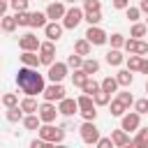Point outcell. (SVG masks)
Wrapping results in <instances>:
<instances>
[{
    "mask_svg": "<svg viewBox=\"0 0 148 148\" xmlns=\"http://www.w3.org/2000/svg\"><path fill=\"white\" fill-rule=\"evenodd\" d=\"M21 109H23V113H37V102H35V97L32 95H28L25 99H21Z\"/></svg>",
    "mask_w": 148,
    "mask_h": 148,
    "instance_id": "27",
    "label": "cell"
},
{
    "mask_svg": "<svg viewBox=\"0 0 148 148\" xmlns=\"http://www.w3.org/2000/svg\"><path fill=\"white\" fill-rule=\"evenodd\" d=\"M99 88H102V86H99V83H97V81H95L92 76H88V81L83 83V88H81V90H83L86 95H95V92H97Z\"/></svg>",
    "mask_w": 148,
    "mask_h": 148,
    "instance_id": "34",
    "label": "cell"
},
{
    "mask_svg": "<svg viewBox=\"0 0 148 148\" xmlns=\"http://www.w3.org/2000/svg\"><path fill=\"white\" fill-rule=\"evenodd\" d=\"M139 72H143V74H148V60H146V58L141 60V69H139Z\"/></svg>",
    "mask_w": 148,
    "mask_h": 148,
    "instance_id": "50",
    "label": "cell"
},
{
    "mask_svg": "<svg viewBox=\"0 0 148 148\" xmlns=\"http://www.w3.org/2000/svg\"><path fill=\"white\" fill-rule=\"evenodd\" d=\"M49 81H53V83H60L65 76H67V62H51L49 65Z\"/></svg>",
    "mask_w": 148,
    "mask_h": 148,
    "instance_id": "7",
    "label": "cell"
},
{
    "mask_svg": "<svg viewBox=\"0 0 148 148\" xmlns=\"http://www.w3.org/2000/svg\"><path fill=\"white\" fill-rule=\"evenodd\" d=\"M83 5H86V9H83V12H95V9H102V2H99V0H86Z\"/></svg>",
    "mask_w": 148,
    "mask_h": 148,
    "instance_id": "45",
    "label": "cell"
},
{
    "mask_svg": "<svg viewBox=\"0 0 148 148\" xmlns=\"http://www.w3.org/2000/svg\"><path fill=\"white\" fill-rule=\"evenodd\" d=\"M37 113H39L42 123H53V120H56V116H58L60 111L53 106V102H44V104L37 109Z\"/></svg>",
    "mask_w": 148,
    "mask_h": 148,
    "instance_id": "10",
    "label": "cell"
},
{
    "mask_svg": "<svg viewBox=\"0 0 148 148\" xmlns=\"http://www.w3.org/2000/svg\"><path fill=\"white\" fill-rule=\"evenodd\" d=\"M83 2H86V0H83Z\"/></svg>",
    "mask_w": 148,
    "mask_h": 148,
    "instance_id": "56",
    "label": "cell"
},
{
    "mask_svg": "<svg viewBox=\"0 0 148 148\" xmlns=\"http://www.w3.org/2000/svg\"><path fill=\"white\" fill-rule=\"evenodd\" d=\"M90 46H92V44H90V42H88L86 37H83V39H76V42H74V51H76L79 56H90Z\"/></svg>",
    "mask_w": 148,
    "mask_h": 148,
    "instance_id": "26",
    "label": "cell"
},
{
    "mask_svg": "<svg viewBox=\"0 0 148 148\" xmlns=\"http://www.w3.org/2000/svg\"><path fill=\"white\" fill-rule=\"evenodd\" d=\"M125 14H127V18H130V21H139L141 9H139V7H127V9H125Z\"/></svg>",
    "mask_w": 148,
    "mask_h": 148,
    "instance_id": "44",
    "label": "cell"
},
{
    "mask_svg": "<svg viewBox=\"0 0 148 148\" xmlns=\"http://www.w3.org/2000/svg\"><path fill=\"white\" fill-rule=\"evenodd\" d=\"M42 95H44L46 102H60L65 97V88H62V83H53L51 81V86H46Z\"/></svg>",
    "mask_w": 148,
    "mask_h": 148,
    "instance_id": "8",
    "label": "cell"
},
{
    "mask_svg": "<svg viewBox=\"0 0 148 148\" xmlns=\"http://www.w3.org/2000/svg\"><path fill=\"white\" fill-rule=\"evenodd\" d=\"M134 111H139V113H148V97L136 99V102H134Z\"/></svg>",
    "mask_w": 148,
    "mask_h": 148,
    "instance_id": "42",
    "label": "cell"
},
{
    "mask_svg": "<svg viewBox=\"0 0 148 148\" xmlns=\"http://www.w3.org/2000/svg\"><path fill=\"white\" fill-rule=\"evenodd\" d=\"M79 134H81V141L83 143H97V139H99V130H97V125H95V120H86L81 127H79Z\"/></svg>",
    "mask_w": 148,
    "mask_h": 148,
    "instance_id": "3",
    "label": "cell"
},
{
    "mask_svg": "<svg viewBox=\"0 0 148 148\" xmlns=\"http://www.w3.org/2000/svg\"><path fill=\"white\" fill-rule=\"evenodd\" d=\"M146 32H148V25H146V23H134V25H132V30H130V37L141 39Z\"/></svg>",
    "mask_w": 148,
    "mask_h": 148,
    "instance_id": "32",
    "label": "cell"
},
{
    "mask_svg": "<svg viewBox=\"0 0 148 148\" xmlns=\"http://www.w3.org/2000/svg\"><path fill=\"white\" fill-rule=\"evenodd\" d=\"M65 2H76V0H65Z\"/></svg>",
    "mask_w": 148,
    "mask_h": 148,
    "instance_id": "52",
    "label": "cell"
},
{
    "mask_svg": "<svg viewBox=\"0 0 148 148\" xmlns=\"http://www.w3.org/2000/svg\"><path fill=\"white\" fill-rule=\"evenodd\" d=\"M65 2H49V7H46V16L51 18V21H58V18H62L65 16Z\"/></svg>",
    "mask_w": 148,
    "mask_h": 148,
    "instance_id": "16",
    "label": "cell"
},
{
    "mask_svg": "<svg viewBox=\"0 0 148 148\" xmlns=\"http://www.w3.org/2000/svg\"><path fill=\"white\" fill-rule=\"evenodd\" d=\"M106 62L113 65V67H120V65L125 62V56L120 53V49H111V51L106 53Z\"/></svg>",
    "mask_w": 148,
    "mask_h": 148,
    "instance_id": "18",
    "label": "cell"
},
{
    "mask_svg": "<svg viewBox=\"0 0 148 148\" xmlns=\"http://www.w3.org/2000/svg\"><path fill=\"white\" fill-rule=\"evenodd\" d=\"M146 25H148V18H146Z\"/></svg>",
    "mask_w": 148,
    "mask_h": 148,
    "instance_id": "54",
    "label": "cell"
},
{
    "mask_svg": "<svg viewBox=\"0 0 148 148\" xmlns=\"http://www.w3.org/2000/svg\"><path fill=\"white\" fill-rule=\"evenodd\" d=\"M76 102H79V111H86V109H92V106H95L92 95H86V92H83V95H81Z\"/></svg>",
    "mask_w": 148,
    "mask_h": 148,
    "instance_id": "35",
    "label": "cell"
},
{
    "mask_svg": "<svg viewBox=\"0 0 148 148\" xmlns=\"http://www.w3.org/2000/svg\"><path fill=\"white\" fill-rule=\"evenodd\" d=\"M16 86L25 92V95H42L44 92V76L37 72V67H28V65H23V67H18V72H16Z\"/></svg>",
    "mask_w": 148,
    "mask_h": 148,
    "instance_id": "1",
    "label": "cell"
},
{
    "mask_svg": "<svg viewBox=\"0 0 148 148\" xmlns=\"http://www.w3.org/2000/svg\"><path fill=\"white\" fill-rule=\"evenodd\" d=\"M39 136L49 143H62L65 141V130L62 127H53L51 123H44L39 125Z\"/></svg>",
    "mask_w": 148,
    "mask_h": 148,
    "instance_id": "2",
    "label": "cell"
},
{
    "mask_svg": "<svg viewBox=\"0 0 148 148\" xmlns=\"http://www.w3.org/2000/svg\"><path fill=\"white\" fill-rule=\"evenodd\" d=\"M125 51H127V53H139V56H143V53H148V44L141 42V39L130 37V39H125Z\"/></svg>",
    "mask_w": 148,
    "mask_h": 148,
    "instance_id": "12",
    "label": "cell"
},
{
    "mask_svg": "<svg viewBox=\"0 0 148 148\" xmlns=\"http://www.w3.org/2000/svg\"><path fill=\"white\" fill-rule=\"evenodd\" d=\"M86 39H88L90 44H95V46H102V44H106L109 35H106L99 25H90V28L86 30Z\"/></svg>",
    "mask_w": 148,
    "mask_h": 148,
    "instance_id": "6",
    "label": "cell"
},
{
    "mask_svg": "<svg viewBox=\"0 0 148 148\" xmlns=\"http://www.w3.org/2000/svg\"><path fill=\"white\" fill-rule=\"evenodd\" d=\"M7 120H9V123H18V120H23V109H21V104H16V106H7Z\"/></svg>",
    "mask_w": 148,
    "mask_h": 148,
    "instance_id": "25",
    "label": "cell"
},
{
    "mask_svg": "<svg viewBox=\"0 0 148 148\" xmlns=\"http://www.w3.org/2000/svg\"><path fill=\"white\" fill-rule=\"evenodd\" d=\"M21 62H23V65H28V67H37V65H42V60H39L37 51H23Z\"/></svg>",
    "mask_w": 148,
    "mask_h": 148,
    "instance_id": "17",
    "label": "cell"
},
{
    "mask_svg": "<svg viewBox=\"0 0 148 148\" xmlns=\"http://www.w3.org/2000/svg\"><path fill=\"white\" fill-rule=\"evenodd\" d=\"M102 90H106V92H116L118 90V79L116 76H106V79H102Z\"/></svg>",
    "mask_w": 148,
    "mask_h": 148,
    "instance_id": "31",
    "label": "cell"
},
{
    "mask_svg": "<svg viewBox=\"0 0 148 148\" xmlns=\"http://www.w3.org/2000/svg\"><path fill=\"white\" fill-rule=\"evenodd\" d=\"M113 7L116 9H127L130 7V0H113Z\"/></svg>",
    "mask_w": 148,
    "mask_h": 148,
    "instance_id": "48",
    "label": "cell"
},
{
    "mask_svg": "<svg viewBox=\"0 0 148 148\" xmlns=\"http://www.w3.org/2000/svg\"><path fill=\"white\" fill-rule=\"evenodd\" d=\"M9 7L14 12H25L28 9V0H9Z\"/></svg>",
    "mask_w": 148,
    "mask_h": 148,
    "instance_id": "41",
    "label": "cell"
},
{
    "mask_svg": "<svg viewBox=\"0 0 148 148\" xmlns=\"http://www.w3.org/2000/svg\"><path fill=\"white\" fill-rule=\"evenodd\" d=\"M120 118H123V120H120V127H123L125 132H136V130H139V125H141V113H139V111L123 113Z\"/></svg>",
    "mask_w": 148,
    "mask_h": 148,
    "instance_id": "5",
    "label": "cell"
},
{
    "mask_svg": "<svg viewBox=\"0 0 148 148\" xmlns=\"http://www.w3.org/2000/svg\"><path fill=\"white\" fill-rule=\"evenodd\" d=\"M86 81H88V74H86L81 67H79V69H74V74H72V83H74V86H79V88H83V83H86Z\"/></svg>",
    "mask_w": 148,
    "mask_h": 148,
    "instance_id": "33",
    "label": "cell"
},
{
    "mask_svg": "<svg viewBox=\"0 0 148 148\" xmlns=\"http://www.w3.org/2000/svg\"><path fill=\"white\" fill-rule=\"evenodd\" d=\"M83 21H88V25H97L102 21V9H95V12H83Z\"/></svg>",
    "mask_w": 148,
    "mask_h": 148,
    "instance_id": "29",
    "label": "cell"
},
{
    "mask_svg": "<svg viewBox=\"0 0 148 148\" xmlns=\"http://www.w3.org/2000/svg\"><path fill=\"white\" fill-rule=\"evenodd\" d=\"M0 28H2L5 32H14V30L18 28V23H16V16H7V14H5V16L0 18Z\"/></svg>",
    "mask_w": 148,
    "mask_h": 148,
    "instance_id": "22",
    "label": "cell"
},
{
    "mask_svg": "<svg viewBox=\"0 0 148 148\" xmlns=\"http://www.w3.org/2000/svg\"><path fill=\"white\" fill-rule=\"evenodd\" d=\"M139 9H141V12H146V14H148V0H141V5H139Z\"/></svg>",
    "mask_w": 148,
    "mask_h": 148,
    "instance_id": "51",
    "label": "cell"
},
{
    "mask_svg": "<svg viewBox=\"0 0 148 148\" xmlns=\"http://www.w3.org/2000/svg\"><path fill=\"white\" fill-rule=\"evenodd\" d=\"M141 60H143V56L130 53V58H127V69H130V72H139V69H141Z\"/></svg>",
    "mask_w": 148,
    "mask_h": 148,
    "instance_id": "28",
    "label": "cell"
},
{
    "mask_svg": "<svg viewBox=\"0 0 148 148\" xmlns=\"http://www.w3.org/2000/svg\"><path fill=\"white\" fill-rule=\"evenodd\" d=\"M116 79H118V86H132V81H134V76H132L130 69H120L116 74Z\"/></svg>",
    "mask_w": 148,
    "mask_h": 148,
    "instance_id": "30",
    "label": "cell"
},
{
    "mask_svg": "<svg viewBox=\"0 0 148 148\" xmlns=\"http://www.w3.org/2000/svg\"><path fill=\"white\" fill-rule=\"evenodd\" d=\"M120 46H125V37L120 32H113L111 35V49H120Z\"/></svg>",
    "mask_w": 148,
    "mask_h": 148,
    "instance_id": "39",
    "label": "cell"
},
{
    "mask_svg": "<svg viewBox=\"0 0 148 148\" xmlns=\"http://www.w3.org/2000/svg\"><path fill=\"white\" fill-rule=\"evenodd\" d=\"M0 18H2V16H0Z\"/></svg>",
    "mask_w": 148,
    "mask_h": 148,
    "instance_id": "57",
    "label": "cell"
},
{
    "mask_svg": "<svg viewBox=\"0 0 148 148\" xmlns=\"http://www.w3.org/2000/svg\"><path fill=\"white\" fill-rule=\"evenodd\" d=\"M14 16H16V23H18V25H30V12H28V9H25V12H16Z\"/></svg>",
    "mask_w": 148,
    "mask_h": 148,
    "instance_id": "38",
    "label": "cell"
},
{
    "mask_svg": "<svg viewBox=\"0 0 148 148\" xmlns=\"http://www.w3.org/2000/svg\"><path fill=\"white\" fill-rule=\"evenodd\" d=\"M39 39H37V35H32V32H25L21 39H18V46H21V51H39Z\"/></svg>",
    "mask_w": 148,
    "mask_h": 148,
    "instance_id": "11",
    "label": "cell"
},
{
    "mask_svg": "<svg viewBox=\"0 0 148 148\" xmlns=\"http://www.w3.org/2000/svg\"><path fill=\"white\" fill-rule=\"evenodd\" d=\"M81 116H83V120H95L97 118V111H95V106L92 109H86V111H79Z\"/></svg>",
    "mask_w": 148,
    "mask_h": 148,
    "instance_id": "47",
    "label": "cell"
},
{
    "mask_svg": "<svg viewBox=\"0 0 148 148\" xmlns=\"http://www.w3.org/2000/svg\"><path fill=\"white\" fill-rule=\"evenodd\" d=\"M46 12H32L30 14V28H44L46 25Z\"/></svg>",
    "mask_w": 148,
    "mask_h": 148,
    "instance_id": "20",
    "label": "cell"
},
{
    "mask_svg": "<svg viewBox=\"0 0 148 148\" xmlns=\"http://www.w3.org/2000/svg\"><path fill=\"white\" fill-rule=\"evenodd\" d=\"M95 146H97V148H111V146H113V141H111V136H99Z\"/></svg>",
    "mask_w": 148,
    "mask_h": 148,
    "instance_id": "46",
    "label": "cell"
},
{
    "mask_svg": "<svg viewBox=\"0 0 148 148\" xmlns=\"http://www.w3.org/2000/svg\"><path fill=\"white\" fill-rule=\"evenodd\" d=\"M81 65H83V58H81V56H79V53L74 51V53H72V56L67 58V67H74V69H79Z\"/></svg>",
    "mask_w": 148,
    "mask_h": 148,
    "instance_id": "37",
    "label": "cell"
},
{
    "mask_svg": "<svg viewBox=\"0 0 148 148\" xmlns=\"http://www.w3.org/2000/svg\"><path fill=\"white\" fill-rule=\"evenodd\" d=\"M125 111H127V106H125L118 97H116V99H111V116H123Z\"/></svg>",
    "mask_w": 148,
    "mask_h": 148,
    "instance_id": "36",
    "label": "cell"
},
{
    "mask_svg": "<svg viewBox=\"0 0 148 148\" xmlns=\"http://www.w3.org/2000/svg\"><path fill=\"white\" fill-rule=\"evenodd\" d=\"M146 92H148V81H146Z\"/></svg>",
    "mask_w": 148,
    "mask_h": 148,
    "instance_id": "53",
    "label": "cell"
},
{
    "mask_svg": "<svg viewBox=\"0 0 148 148\" xmlns=\"http://www.w3.org/2000/svg\"><path fill=\"white\" fill-rule=\"evenodd\" d=\"M53 58H56V46H53V42H51V39H49V42H42V44H39V60H42V65H51Z\"/></svg>",
    "mask_w": 148,
    "mask_h": 148,
    "instance_id": "9",
    "label": "cell"
},
{
    "mask_svg": "<svg viewBox=\"0 0 148 148\" xmlns=\"http://www.w3.org/2000/svg\"><path fill=\"white\" fill-rule=\"evenodd\" d=\"M7 7H9V0H0V16H5Z\"/></svg>",
    "mask_w": 148,
    "mask_h": 148,
    "instance_id": "49",
    "label": "cell"
},
{
    "mask_svg": "<svg viewBox=\"0 0 148 148\" xmlns=\"http://www.w3.org/2000/svg\"><path fill=\"white\" fill-rule=\"evenodd\" d=\"M39 125H42L39 113H25V118H23V127L25 130H39Z\"/></svg>",
    "mask_w": 148,
    "mask_h": 148,
    "instance_id": "19",
    "label": "cell"
},
{
    "mask_svg": "<svg viewBox=\"0 0 148 148\" xmlns=\"http://www.w3.org/2000/svg\"><path fill=\"white\" fill-rule=\"evenodd\" d=\"M0 102H2V97H0Z\"/></svg>",
    "mask_w": 148,
    "mask_h": 148,
    "instance_id": "55",
    "label": "cell"
},
{
    "mask_svg": "<svg viewBox=\"0 0 148 148\" xmlns=\"http://www.w3.org/2000/svg\"><path fill=\"white\" fill-rule=\"evenodd\" d=\"M58 111H60L62 116H74V113L79 111V102H76V99H69V97H62V99L58 102Z\"/></svg>",
    "mask_w": 148,
    "mask_h": 148,
    "instance_id": "14",
    "label": "cell"
},
{
    "mask_svg": "<svg viewBox=\"0 0 148 148\" xmlns=\"http://www.w3.org/2000/svg\"><path fill=\"white\" fill-rule=\"evenodd\" d=\"M62 30H65V25H60L58 21H51V23L44 25V35H46L51 42H58V39L62 37Z\"/></svg>",
    "mask_w": 148,
    "mask_h": 148,
    "instance_id": "13",
    "label": "cell"
},
{
    "mask_svg": "<svg viewBox=\"0 0 148 148\" xmlns=\"http://www.w3.org/2000/svg\"><path fill=\"white\" fill-rule=\"evenodd\" d=\"M81 21H83V9H79V7L67 9V12H65V16H62V25H65L67 30H74Z\"/></svg>",
    "mask_w": 148,
    "mask_h": 148,
    "instance_id": "4",
    "label": "cell"
},
{
    "mask_svg": "<svg viewBox=\"0 0 148 148\" xmlns=\"http://www.w3.org/2000/svg\"><path fill=\"white\" fill-rule=\"evenodd\" d=\"M111 141H113V146H118V148H125V146H132V139H130V132H125L123 127H120V130H113V132H111Z\"/></svg>",
    "mask_w": 148,
    "mask_h": 148,
    "instance_id": "15",
    "label": "cell"
},
{
    "mask_svg": "<svg viewBox=\"0 0 148 148\" xmlns=\"http://www.w3.org/2000/svg\"><path fill=\"white\" fill-rule=\"evenodd\" d=\"M139 134H136V139H132V146H136V148H148V127H141V130H136Z\"/></svg>",
    "mask_w": 148,
    "mask_h": 148,
    "instance_id": "21",
    "label": "cell"
},
{
    "mask_svg": "<svg viewBox=\"0 0 148 148\" xmlns=\"http://www.w3.org/2000/svg\"><path fill=\"white\" fill-rule=\"evenodd\" d=\"M2 104H5V106H16V104H18L16 92H7V95H2Z\"/></svg>",
    "mask_w": 148,
    "mask_h": 148,
    "instance_id": "40",
    "label": "cell"
},
{
    "mask_svg": "<svg viewBox=\"0 0 148 148\" xmlns=\"http://www.w3.org/2000/svg\"><path fill=\"white\" fill-rule=\"evenodd\" d=\"M118 99H120V102H123L127 109L134 104V97H132V92H118Z\"/></svg>",
    "mask_w": 148,
    "mask_h": 148,
    "instance_id": "43",
    "label": "cell"
},
{
    "mask_svg": "<svg viewBox=\"0 0 148 148\" xmlns=\"http://www.w3.org/2000/svg\"><path fill=\"white\" fill-rule=\"evenodd\" d=\"M92 99H95V106H106V104H111V92H106V90H97L95 95H92Z\"/></svg>",
    "mask_w": 148,
    "mask_h": 148,
    "instance_id": "24",
    "label": "cell"
},
{
    "mask_svg": "<svg viewBox=\"0 0 148 148\" xmlns=\"http://www.w3.org/2000/svg\"><path fill=\"white\" fill-rule=\"evenodd\" d=\"M81 69H83L88 76H92V74H97V72H99V62H97L95 58H86V60H83V65H81Z\"/></svg>",
    "mask_w": 148,
    "mask_h": 148,
    "instance_id": "23",
    "label": "cell"
}]
</instances>
